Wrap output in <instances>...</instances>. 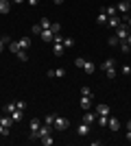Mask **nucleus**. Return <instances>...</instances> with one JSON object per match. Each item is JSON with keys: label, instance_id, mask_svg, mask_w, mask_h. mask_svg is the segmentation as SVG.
<instances>
[{"label": "nucleus", "instance_id": "f257e3e1", "mask_svg": "<svg viewBox=\"0 0 131 146\" xmlns=\"http://www.w3.org/2000/svg\"><path fill=\"white\" fill-rule=\"evenodd\" d=\"M100 70H105L107 79H116V70H118V66H116V59H105L103 61V66H100Z\"/></svg>", "mask_w": 131, "mask_h": 146}, {"label": "nucleus", "instance_id": "f03ea898", "mask_svg": "<svg viewBox=\"0 0 131 146\" xmlns=\"http://www.w3.org/2000/svg\"><path fill=\"white\" fill-rule=\"evenodd\" d=\"M68 127H70V122L66 120V118H61V116H57V118H55V124H53V129H57V131H66Z\"/></svg>", "mask_w": 131, "mask_h": 146}, {"label": "nucleus", "instance_id": "7ed1b4c3", "mask_svg": "<svg viewBox=\"0 0 131 146\" xmlns=\"http://www.w3.org/2000/svg\"><path fill=\"white\" fill-rule=\"evenodd\" d=\"M116 37H118L120 42H125L127 37H129V26H127V24H120L118 29H116Z\"/></svg>", "mask_w": 131, "mask_h": 146}, {"label": "nucleus", "instance_id": "20e7f679", "mask_svg": "<svg viewBox=\"0 0 131 146\" xmlns=\"http://www.w3.org/2000/svg\"><path fill=\"white\" fill-rule=\"evenodd\" d=\"M46 76H48V79H61V76H66V68H55V70H48V72H46Z\"/></svg>", "mask_w": 131, "mask_h": 146}, {"label": "nucleus", "instance_id": "39448f33", "mask_svg": "<svg viewBox=\"0 0 131 146\" xmlns=\"http://www.w3.org/2000/svg\"><path fill=\"white\" fill-rule=\"evenodd\" d=\"M116 11H118V13H122V18H125V15H129V11H131V7H129V0H122V2H118Z\"/></svg>", "mask_w": 131, "mask_h": 146}, {"label": "nucleus", "instance_id": "423d86ee", "mask_svg": "<svg viewBox=\"0 0 131 146\" xmlns=\"http://www.w3.org/2000/svg\"><path fill=\"white\" fill-rule=\"evenodd\" d=\"M90 131H92V124H87V122H81V124H79V129H76V133L81 135V137L90 135Z\"/></svg>", "mask_w": 131, "mask_h": 146}, {"label": "nucleus", "instance_id": "0eeeda50", "mask_svg": "<svg viewBox=\"0 0 131 146\" xmlns=\"http://www.w3.org/2000/svg\"><path fill=\"white\" fill-rule=\"evenodd\" d=\"M94 107V98H87V96H81V109L83 111H90Z\"/></svg>", "mask_w": 131, "mask_h": 146}, {"label": "nucleus", "instance_id": "6e6552de", "mask_svg": "<svg viewBox=\"0 0 131 146\" xmlns=\"http://www.w3.org/2000/svg\"><path fill=\"white\" fill-rule=\"evenodd\" d=\"M42 42H46V44H53V39H55V33H53V31L50 29H46V31H42Z\"/></svg>", "mask_w": 131, "mask_h": 146}, {"label": "nucleus", "instance_id": "1a4fd4ad", "mask_svg": "<svg viewBox=\"0 0 131 146\" xmlns=\"http://www.w3.org/2000/svg\"><path fill=\"white\" fill-rule=\"evenodd\" d=\"M83 72H85V74H94V72H96V63H92V61H83Z\"/></svg>", "mask_w": 131, "mask_h": 146}, {"label": "nucleus", "instance_id": "9d476101", "mask_svg": "<svg viewBox=\"0 0 131 146\" xmlns=\"http://www.w3.org/2000/svg\"><path fill=\"white\" fill-rule=\"evenodd\" d=\"M83 122L94 124V122H96V111H85V113H83Z\"/></svg>", "mask_w": 131, "mask_h": 146}, {"label": "nucleus", "instance_id": "9b49d317", "mask_svg": "<svg viewBox=\"0 0 131 146\" xmlns=\"http://www.w3.org/2000/svg\"><path fill=\"white\" fill-rule=\"evenodd\" d=\"M96 116H109V105H96Z\"/></svg>", "mask_w": 131, "mask_h": 146}, {"label": "nucleus", "instance_id": "f8f14e48", "mask_svg": "<svg viewBox=\"0 0 131 146\" xmlns=\"http://www.w3.org/2000/svg\"><path fill=\"white\" fill-rule=\"evenodd\" d=\"M107 127H109V131H120V122H118V118H112V116H109V124H107Z\"/></svg>", "mask_w": 131, "mask_h": 146}, {"label": "nucleus", "instance_id": "ddd939ff", "mask_svg": "<svg viewBox=\"0 0 131 146\" xmlns=\"http://www.w3.org/2000/svg\"><path fill=\"white\" fill-rule=\"evenodd\" d=\"M63 44H57V42H53V52H55V57H61L63 55Z\"/></svg>", "mask_w": 131, "mask_h": 146}, {"label": "nucleus", "instance_id": "4468645a", "mask_svg": "<svg viewBox=\"0 0 131 146\" xmlns=\"http://www.w3.org/2000/svg\"><path fill=\"white\" fill-rule=\"evenodd\" d=\"M18 44L22 50H29L31 48V37H22V39H18Z\"/></svg>", "mask_w": 131, "mask_h": 146}, {"label": "nucleus", "instance_id": "2eb2a0df", "mask_svg": "<svg viewBox=\"0 0 131 146\" xmlns=\"http://www.w3.org/2000/svg\"><path fill=\"white\" fill-rule=\"evenodd\" d=\"M107 24L112 26V29H118V26L122 24V20H120L118 15H116V18H109V20H107Z\"/></svg>", "mask_w": 131, "mask_h": 146}, {"label": "nucleus", "instance_id": "dca6fc26", "mask_svg": "<svg viewBox=\"0 0 131 146\" xmlns=\"http://www.w3.org/2000/svg\"><path fill=\"white\" fill-rule=\"evenodd\" d=\"M7 46H9V50H11L13 55H18L20 50H22V48H20V44H18V42H13V39H11V42H9V44H7Z\"/></svg>", "mask_w": 131, "mask_h": 146}, {"label": "nucleus", "instance_id": "f3484780", "mask_svg": "<svg viewBox=\"0 0 131 146\" xmlns=\"http://www.w3.org/2000/svg\"><path fill=\"white\" fill-rule=\"evenodd\" d=\"M63 48L66 50L74 48V37H63Z\"/></svg>", "mask_w": 131, "mask_h": 146}, {"label": "nucleus", "instance_id": "a211bd4d", "mask_svg": "<svg viewBox=\"0 0 131 146\" xmlns=\"http://www.w3.org/2000/svg\"><path fill=\"white\" fill-rule=\"evenodd\" d=\"M9 9H11V2L9 0H0V13H9Z\"/></svg>", "mask_w": 131, "mask_h": 146}, {"label": "nucleus", "instance_id": "6ab92c4d", "mask_svg": "<svg viewBox=\"0 0 131 146\" xmlns=\"http://www.w3.org/2000/svg\"><path fill=\"white\" fill-rule=\"evenodd\" d=\"M107 20H109V15H107L105 11H100V13H98V18H96V22L103 26V24H107Z\"/></svg>", "mask_w": 131, "mask_h": 146}, {"label": "nucleus", "instance_id": "aec40b11", "mask_svg": "<svg viewBox=\"0 0 131 146\" xmlns=\"http://www.w3.org/2000/svg\"><path fill=\"white\" fill-rule=\"evenodd\" d=\"M11 118H13V122H20L22 118H24V111H22V109H15V111L11 113Z\"/></svg>", "mask_w": 131, "mask_h": 146}, {"label": "nucleus", "instance_id": "412c9836", "mask_svg": "<svg viewBox=\"0 0 131 146\" xmlns=\"http://www.w3.org/2000/svg\"><path fill=\"white\" fill-rule=\"evenodd\" d=\"M96 124H100V127H107V124H109V116H96Z\"/></svg>", "mask_w": 131, "mask_h": 146}, {"label": "nucleus", "instance_id": "4be33fe9", "mask_svg": "<svg viewBox=\"0 0 131 146\" xmlns=\"http://www.w3.org/2000/svg\"><path fill=\"white\" fill-rule=\"evenodd\" d=\"M103 11H105L107 15H109V18H116V15H118V11H116V7H105Z\"/></svg>", "mask_w": 131, "mask_h": 146}, {"label": "nucleus", "instance_id": "5701e85b", "mask_svg": "<svg viewBox=\"0 0 131 146\" xmlns=\"http://www.w3.org/2000/svg\"><path fill=\"white\" fill-rule=\"evenodd\" d=\"M55 113H48V116H46V118H44V124H48V127H53V124H55Z\"/></svg>", "mask_w": 131, "mask_h": 146}, {"label": "nucleus", "instance_id": "b1692460", "mask_svg": "<svg viewBox=\"0 0 131 146\" xmlns=\"http://www.w3.org/2000/svg\"><path fill=\"white\" fill-rule=\"evenodd\" d=\"M39 127H42V120L33 118V120H31V131H39Z\"/></svg>", "mask_w": 131, "mask_h": 146}, {"label": "nucleus", "instance_id": "393cba45", "mask_svg": "<svg viewBox=\"0 0 131 146\" xmlns=\"http://www.w3.org/2000/svg\"><path fill=\"white\" fill-rule=\"evenodd\" d=\"M50 24H53V22H50L48 18H39V26H42L44 31H46V29H50Z\"/></svg>", "mask_w": 131, "mask_h": 146}, {"label": "nucleus", "instance_id": "a878e982", "mask_svg": "<svg viewBox=\"0 0 131 146\" xmlns=\"http://www.w3.org/2000/svg\"><path fill=\"white\" fill-rule=\"evenodd\" d=\"M39 142H42L44 146H53V144H55V140H53L50 135H44V137H42V140H39Z\"/></svg>", "mask_w": 131, "mask_h": 146}, {"label": "nucleus", "instance_id": "bb28decb", "mask_svg": "<svg viewBox=\"0 0 131 146\" xmlns=\"http://www.w3.org/2000/svg\"><path fill=\"white\" fill-rule=\"evenodd\" d=\"M81 96H87V98H94V92L90 90V87H85V85H83V87H81Z\"/></svg>", "mask_w": 131, "mask_h": 146}, {"label": "nucleus", "instance_id": "cd10ccee", "mask_svg": "<svg viewBox=\"0 0 131 146\" xmlns=\"http://www.w3.org/2000/svg\"><path fill=\"white\" fill-rule=\"evenodd\" d=\"M18 109V107H15V103H9V105H5V113H9V116H11L13 111Z\"/></svg>", "mask_w": 131, "mask_h": 146}, {"label": "nucleus", "instance_id": "c85d7f7f", "mask_svg": "<svg viewBox=\"0 0 131 146\" xmlns=\"http://www.w3.org/2000/svg\"><path fill=\"white\" fill-rule=\"evenodd\" d=\"M26 52H29V50H20V52H18L15 57H18V59L22 61V63H24V61H29V55H26Z\"/></svg>", "mask_w": 131, "mask_h": 146}, {"label": "nucleus", "instance_id": "c756f323", "mask_svg": "<svg viewBox=\"0 0 131 146\" xmlns=\"http://www.w3.org/2000/svg\"><path fill=\"white\" fill-rule=\"evenodd\" d=\"M42 31H44V29L39 26V22H37V24H33V26H31V33H33V35H42Z\"/></svg>", "mask_w": 131, "mask_h": 146}, {"label": "nucleus", "instance_id": "7c9ffc66", "mask_svg": "<svg viewBox=\"0 0 131 146\" xmlns=\"http://www.w3.org/2000/svg\"><path fill=\"white\" fill-rule=\"evenodd\" d=\"M9 42H11V39H9L7 35H0V52H2V48H5V46H7Z\"/></svg>", "mask_w": 131, "mask_h": 146}, {"label": "nucleus", "instance_id": "2f4dec72", "mask_svg": "<svg viewBox=\"0 0 131 146\" xmlns=\"http://www.w3.org/2000/svg\"><path fill=\"white\" fill-rule=\"evenodd\" d=\"M50 31H53V33H61V24H57V22H53V24H50Z\"/></svg>", "mask_w": 131, "mask_h": 146}, {"label": "nucleus", "instance_id": "473e14b6", "mask_svg": "<svg viewBox=\"0 0 131 146\" xmlns=\"http://www.w3.org/2000/svg\"><path fill=\"white\" fill-rule=\"evenodd\" d=\"M120 74H125V76H131V66H122V68H120Z\"/></svg>", "mask_w": 131, "mask_h": 146}, {"label": "nucleus", "instance_id": "72a5a7b5", "mask_svg": "<svg viewBox=\"0 0 131 146\" xmlns=\"http://www.w3.org/2000/svg\"><path fill=\"white\" fill-rule=\"evenodd\" d=\"M107 42H109V46H118V44H120V39H118L116 35H112L109 39H107Z\"/></svg>", "mask_w": 131, "mask_h": 146}, {"label": "nucleus", "instance_id": "f704fd0d", "mask_svg": "<svg viewBox=\"0 0 131 146\" xmlns=\"http://www.w3.org/2000/svg\"><path fill=\"white\" fill-rule=\"evenodd\" d=\"M129 50H131L129 44H127V42H120V52H129Z\"/></svg>", "mask_w": 131, "mask_h": 146}, {"label": "nucleus", "instance_id": "c9c22d12", "mask_svg": "<svg viewBox=\"0 0 131 146\" xmlns=\"http://www.w3.org/2000/svg\"><path fill=\"white\" fill-rule=\"evenodd\" d=\"M7 135H9V129H7V127H2V124H0V137H7Z\"/></svg>", "mask_w": 131, "mask_h": 146}, {"label": "nucleus", "instance_id": "e433bc0d", "mask_svg": "<svg viewBox=\"0 0 131 146\" xmlns=\"http://www.w3.org/2000/svg\"><path fill=\"white\" fill-rule=\"evenodd\" d=\"M15 107H18V109H22V111H24V109H26V103H24V100H18V103H15Z\"/></svg>", "mask_w": 131, "mask_h": 146}, {"label": "nucleus", "instance_id": "4c0bfd02", "mask_svg": "<svg viewBox=\"0 0 131 146\" xmlns=\"http://www.w3.org/2000/svg\"><path fill=\"white\" fill-rule=\"evenodd\" d=\"M83 61H85V59H81V57H79V59H74V66H76V68H83Z\"/></svg>", "mask_w": 131, "mask_h": 146}, {"label": "nucleus", "instance_id": "58836bf2", "mask_svg": "<svg viewBox=\"0 0 131 146\" xmlns=\"http://www.w3.org/2000/svg\"><path fill=\"white\" fill-rule=\"evenodd\" d=\"M26 2H29L31 7H37V5H39V0H26Z\"/></svg>", "mask_w": 131, "mask_h": 146}, {"label": "nucleus", "instance_id": "ea45409f", "mask_svg": "<svg viewBox=\"0 0 131 146\" xmlns=\"http://www.w3.org/2000/svg\"><path fill=\"white\" fill-rule=\"evenodd\" d=\"M125 22H127V26L131 29V15H125Z\"/></svg>", "mask_w": 131, "mask_h": 146}, {"label": "nucleus", "instance_id": "a19ab883", "mask_svg": "<svg viewBox=\"0 0 131 146\" xmlns=\"http://www.w3.org/2000/svg\"><path fill=\"white\" fill-rule=\"evenodd\" d=\"M53 2H55V5H63V2H66V0H53Z\"/></svg>", "mask_w": 131, "mask_h": 146}, {"label": "nucleus", "instance_id": "79ce46f5", "mask_svg": "<svg viewBox=\"0 0 131 146\" xmlns=\"http://www.w3.org/2000/svg\"><path fill=\"white\" fill-rule=\"evenodd\" d=\"M127 142H131V131H127Z\"/></svg>", "mask_w": 131, "mask_h": 146}, {"label": "nucleus", "instance_id": "37998d69", "mask_svg": "<svg viewBox=\"0 0 131 146\" xmlns=\"http://www.w3.org/2000/svg\"><path fill=\"white\" fill-rule=\"evenodd\" d=\"M125 42H127V44H129V46H131V33H129V37H127Z\"/></svg>", "mask_w": 131, "mask_h": 146}, {"label": "nucleus", "instance_id": "c03bdc74", "mask_svg": "<svg viewBox=\"0 0 131 146\" xmlns=\"http://www.w3.org/2000/svg\"><path fill=\"white\" fill-rule=\"evenodd\" d=\"M13 2H15V5H22V2H26V0H13Z\"/></svg>", "mask_w": 131, "mask_h": 146}, {"label": "nucleus", "instance_id": "a18cd8bd", "mask_svg": "<svg viewBox=\"0 0 131 146\" xmlns=\"http://www.w3.org/2000/svg\"><path fill=\"white\" fill-rule=\"evenodd\" d=\"M127 131H131V120H129V122H127Z\"/></svg>", "mask_w": 131, "mask_h": 146}, {"label": "nucleus", "instance_id": "49530a36", "mask_svg": "<svg viewBox=\"0 0 131 146\" xmlns=\"http://www.w3.org/2000/svg\"><path fill=\"white\" fill-rule=\"evenodd\" d=\"M0 120H2V113H0Z\"/></svg>", "mask_w": 131, "mask_h": 146}, {"label": "nucleus", "instance_id": "de8ad7c7", "mask_svg": "<svg viewBox=\"0 0 131 146\" xmlns=\"http://www.w3.org/2000/svg\"><path fill=\"white\" fill-rule=\"evenodd\" d=\"M129 7H131V0H129Z\"/></svg>", "mask_w": 131, "mask_h": 146}, {"label": "nucleus", "instance_id": "09e8293b", "mask_svg": "<svg viewBox=\"0 0 131 146\" xmlns=\"http://www.w3.org/2000/svg\"><path fill=\"white\" fill-rule=\"evenodd\" d=\"M129 55H131V50H129Z\"/></svg>", "mask_w": 131, "mask_h": 146}]
</instances>
